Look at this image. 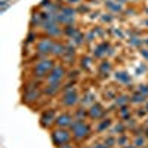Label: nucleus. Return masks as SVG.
<instances>
[{
    "mask_svg": "<svg viewBox=\"0 0 148 148\" xmlns=\"http://www.w3.org/2000/svg\"><path fill=\"white\" fill-rule=\"evenodd\" d=\"M147 14H148V9H147Z\"/></svg>",
    "mask_w": 148,
    "mask_h": 148,
    "instance_id": "obj_25",
    "label": "nucleus"
},
{
    "mask_svg": "<svg viewBox=\"0 0 148 148\" xmlns=\"http://www.w3.org/2000/svg\"><path fill=\"white\" fill-rule=\"evenodd\" d=\"M102 114H104V111H102L101 105H99V104H95V105L92 107V110H90V116H92L93 119H98V117H101Z\"/></svg>",
    "mask_w": 148,
    "mask_h": 148,
    "instance_id": "obj_8",
    "label": "nucleus"
},
{
    "mask_svg": "<svg viewBox=\"0 0 148 148\" xmlns=\"http://www.w3.org/2000/svg\"><path fill=\"white\" fill-rule=\"evenodd\" d=\"M64 102H65V105H74L77 102V93H76V90H68L67 93H65V96H64Z\"/></svg>",
    "mask_w": 148,
    "mask_h": 148,
    "instance_id": "obj_5",
    "label": "nucleus"
},
{
    "mask_svg": "<svg viewBox=\"0 0 148 148\" xmlns=\"http://www.w3.org/2000/svg\"><path fill=\"white\" fill-rule=\"evenodd\" d=\"M142 145H144V138H138L135 142V147H142Z\"/></svg>",
    "mask_w": 148,
    "mask_h": 148,
    "instance_id": "obj_14",
    "label": "nucleus"
},
{
    "mask_svg": "<svg viewBox=\"0 0 148 148\" xmlns=\"http://www.w3.org/2000/svg\"><path fill=\"white\" fill-rule=\"evenodd\" d=\"M52 117H53V111H49V114L46 113L45 116H43V119H42V121H43V125H49V121H46V120H52Z\"/></svg>",
    "mask_w": 148,
    "mask_h": 148,
    "instance_id": "obj_11",
    "label": "nucleus"
},
{
    "mask_svg": "<svg viewBox=\"0 0 148 148\" xmlns=\"http://www.w3.org/2000/svg\"><path fill=\"white\" fill-rule=\"evenodd\" d=\"M51 68H52V61H42V62L36 65V74L39 77H42L45 74H47V71Z\"/></svg>",
    "mask_w": 148,
    "mask_h": 148,
    "instance_id": "obj_3",
    "label": "nucleus"
},
{
    "mask_svg": "<svg viewBox=\"0 0 148 148\" xmlns=\"http://www.w3.org/2000/svg\"><path fill=\"white\" fill-rule=\"evenodd\" d=\"M127 148H133V147H127Z\"/></svg>",
    "mask_w": 148,
    "mask_h": 148,
    "instance_id": "obj_24",
    "label": "nucleus"
},
{
    "mask_svg": "<svg viewBox=\"0 0 148 148\" xmlns=\"http://www.w3.org/2000/svg\"><path fill=\"white\" fill-rule=\"evenodd\" d=\"M39 51H40L42 53H46V52L53 51V43H52L51 40H43V42H40V43H39Z\"/></svg>",
    "mask_w": 148,
    "mask_h": 148,
    "instance_id": "obj_6",
    "label": "nucleus"
},
{
    "mask_svg": "<svg viewBox=\"0 0 148 148\" xmlns=\"http://www.w3.org/2000/svg\"><path fill=\"white\" fill-rule=\"evenodd\" d=\"M116 77H117V80H121V82H130V77L126 73H119Z\"/></svg>",
    "mask_w": 148,
    "mask_h": 148,
    "instance_id": "obj_10",
    "label": "nucleus"
},
{
    "mask_svg": "<svg viewBox=\"0 0 148 148\" xmlns=\"http://www.w3.org/2000/svg\"><path fill=\"white\" fill-rule=\"evenodd\" d=\"M108 125H110V120H105V121H104V123H102V125H101V126H99V130H102V129H104V127H107V126H108Z\"/></svg>",
    "mask_w": 148,
    "mask_h": 148,
    "instance_id": "obj_17",
    "label": "nucleus"
},
{
    "mask_svg": "<svg viewBox=\"0 0 148 148\" xmlns=\"http://www.w3.org/2000/svg\"><path fill=\"white\" fill-rule=\"evenodd\" d=\"M64 49H65V47H64L62 45H53V51H52V52H53L55 55H61V53H64Z\"/></svg>",
    "mask_w": 148,
    "mask_h": 148,
    "instance_id": "obj_9",
    "label": "nucleus"
},
{
    "mask_svg": "<svg viewBox=\"0 0 148 148\" xmlns=\"http://www.w3.org/2000/svg\"><path fill=\"white\" fill-rule=\"evenodd\" d=\"M117 102H119V104H125V102H126V99H125V96H121V99H120V101H117Z\"/></svg>",
    "mask_w": 148,
    "mask_h": 148,
    "instance_id": "obj_20",
    "label": "nucleus"
},
{
    "mask_svg": "<svg viewBox=\"0 0 148 148\" xmlns=\"http://www.w3.org/2000/svg\"><path fill=\"white\" fill-rule=\"evenodd\" d=\"M62 76H64V70L61 67L53 68V71L49 74V83H51V90H49V93H53L56 90L58 84H59V80L62 79Z\"/></svg>",
    "mask_w": 148,
    "mask_h": 148,
    "instance_id": "obj_1",
    "label": "nucleus"
},
{
    "mask_svg": "<svg viewBox=\"0 0 148 148\" xmlns=\"http://www.w3.org/2000/svg\"><path fill=\"white\" fill-rule=\"evenodd\" d=\"M56 123L59 126H71L73 125V121H71V117L68 114H62V116H59L56 119Z\"/></svg>",
    "mask_w": 148,
    "mask_h": 148,
    "instance_id": "obj_7",
    "label": "nucleus"
},
{
    "mask_svg": "<svg viewBox=\"0 0 148 148\" xmlns=\"http://www.w3.org/2000/svg\"><path fill=\"white\" fill-rule=\"evenodd\" d=\"M144 98H145V95H136V96H133V102H141V101H144Z\"/></svg>",
    "mask_w": 148,
    "mask_h": 148,
    "instance_id": "obj_12",
    "label": "nucleus"
},
{
    "mask_svg": "<svg viewBox=\"0 0 148 148\" xmlns=\"http://www.w3.org/2000/svg\"><path fill=\"white\" fill-rule=\"evenodd\" d=\"M61 148H71V145H61Z\"/></svg>",
    "mask_w": 148,
    "mask_h": 148,
    "instance_id": "obj_22",
    "label": "nucleus"
},
{
    "mask_svg": "<svg viewBox=\"0 0 148 148\" xmlns=\"http://www.w3.org/2000/svg\"><path fill=\"white\" fill-rule=\"evenodd\" d=\"M70 139V133L65 130H56L53 132V141L56 145H62L64 142H67Z\"/></svg>",
    "mask_w": 148,
    "mask_h": 148,
    "instance_id": "obj_4",
    "label": "nucleus"
},
{
    "mask_svg": "<svg viewBox=\"0 0 148 148\" xmlns=\"http://www.w3.org/2000/svg\"><path fill=\"white\" fill-rule=\"evenodd\" d=\"M71 129H73V133H74V136L82 139L84 138L86 135L89 133V127L84 125V123L82 120H77V121H73V125H71Z\"/></svg>",
    "mask_w": 148,
    "mask_h": 148,
    "instance_id": "obj_2",
    "label": "nucleus"
},
{
    "mask_svg": "<svg viewBox=\"0 0 148 148\" xmlns=\"http://www.w3.org/2000/svg\"><path fill=\"white\" fill-rule=\"evenodd\" d=\"M34 96H37V92H31V93H28V95H27V99L31 101V99H34Z\"/></svg>",
    "mask_w": 148,
    "mask_h": 148,
    "instance_id": "obj_15",
    "label": "nucleus"
},
{
    "mask_svg": "<svg viewBox=\"0 0 148 148\" xmlns=\"http://www.w3.org/2000/svg\"><path fill=\"white\" fill-rule=\"evenodd\" d=\"M142 55H144L145 58H148V52H147V51H142Z\"/></svg>",
    "mask_w": 148,
    "mask_h": 148,
    "instance_id": "obj_21",
    "label": "nucleus"
},
{
    "mask_svg": "<svg viewBox=\"0 0 148 148\" xmlns=\"http://www.w3.org/2000/svg\"><path fill=\"white\" fill-rule=\"evenodd\" d=\"M139 90H141V93H142V95H144V93H148V88H145V86H141Z\"/></svg>",
    "mask_w": 148,
    "mask_h": 148,
    "instance_id": "obj_18",
    "label": "nucleus"
},
{
    "mask_svg": "<svg viewBox=\"0 0 148 148\" xmlns=\"http://www.w3.org/2000/svg\"><path fill=\"white\" fill-rule=\"evenodd\" d=\"M70 2H77V0H70Z\"/></svg>",
    "mask_w": 148,
    "mask_h": 148,
    "instance_id": "obj_23",
    "label": "nucleus"
},
{
    "mask_svg": "<svg viewBox=\"0 0 148 148\" xmlns=\"http://www.w3.org/2000/svg\"><path fill=\"white\" fill-rule=\"evenodd\" d=\"M102 70H110V64H102Z\"/></svg>",
    "mask_w": 148,
    "mask_h": 148,
    "instance_id": "obj_19",
    "label": "nucleus"
},
{
    "mask_svg": "<svg viewBox=\"0 0 148 148\" xmlns=\"http://www.w3.org/2000/svg\"><path fill=\"white\" fill-rule=\"evenodd\" d=\"M67 34H70V36H74V34H76V30H74V28H71V27H68V28H67Z\"/></svg>",
    "mask_w": 148,
    "mask_h": 148,
    "instance_id": "obj_16",
    "label": "nucleus"
},
{
    "mask_svg": "<svg viewBox=\"0 0 148 148\" xmlns=\"http://www.w3.org/2000/svg\"><path fill=\"white\" fill-rule=\"evenodd\" d=\"M108 6H110L111 9H114V10H120V9H121L119 5H113V2H108Z\"/></svg>",
    "mask_w": 148,
    "mask_h": 148,
    "instance_id": "obj_13",
    "label": "nucleus"
},
{
    "mask_svg": "<svg viewBox=\"0 0 148 148\" xmlns=\"http://www.w3.org/2000/svg\"><path fill=\"white\" fill-rule=\"evenodd\" d=\"M147 108H148V105H147Z\"/></svg>",
    "mask_w": 148,
    "mask_h": 148,
    "instance_id": "obj_26",
    "label": "nucleus"
}]
</instances>
